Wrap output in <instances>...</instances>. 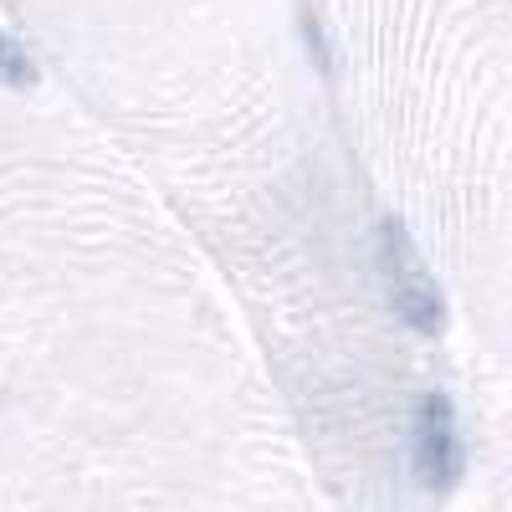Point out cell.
<instances>
[{"label":"cell","instance_id":"277c9868","mask_svg":"<svg viewBox=\"0 0 512 512\" xmlns=\"http://www.w3.org/2000/svg\"><path fill=\"white\" fill-rule=\"evenodd\" d=\"M297 21H303V47H308L313 67H318L323 77H333V52H328V31H323V16H318L313 6H303V11H297Z\"/></svg>","mask_w":512,"mask_h":512},{"label":"cell","instance_id":"6da1fadb","mask_svg":"<svg viewBox=\"0 0 512 512\" xmlns=\"http://www.w3.org/2000/svg\"><path fill=\"white\" fill-rule=\"evenodd\" d=\"M466 477V441H461V420L451 395L431 390L420 395L415 420H410V482L425 497H446Z\"/></svg>","mask_w":512,"mask_h":512},{"label":"cell","instance_id":"3957f363","mask_svg":"<svg viewBox=\"0 0 512 512\" xmlns=\"http://www.w3.org/2000/svg\"><path fill=\"white\" fill-rule=\"evenodd\" d=\"M0 82H6V88H31V82H36L31 52L21 47V41H11L6 31H0Z\"/></svg>","mask_w":512,"mask_h":512},{"label":"cell","instance_id":"7a4b0ae2","mask_svg":"<svg viewBox=\"0 0 512 512\" xmlns=\"http://www.w3.org/2000/svg\"><path fill=\"white\" fill-rule=\"evenodd\" d=\"M379 267H384V287H390V308L400 313V323L436 338L446 328V297L431 282V272H425L405 221H395V216L379 231Z\"/></svg>","mask_w":512,"mask_h":512}]
</instances>
